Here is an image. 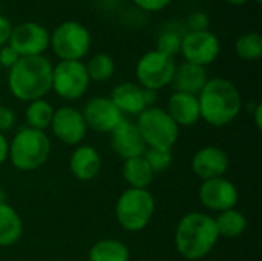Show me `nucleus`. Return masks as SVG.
<instances>
[{
	"label": "nucleus",
	"instance_id": "nucleus-1",
	"mask_svg": "<svg viewBox=\"0 0 262 261\" xmlns=\"http://www.w3.org/2000/svg\"><path fill=\"white\" fill-rule=\"evenodd\" d=\"M52 63L45 55L20 57L9 69L8 86L20 102L43 98L52 89Z\"/></svg>",
	"mask_w": 262,
	"mask_h": 261
},
{
	"label": "nucleus",
	"instance_id": "nucleus-2",
	"mask_svg": "<svg viewBox=\"0 0 262 261\" xmlns=\"http://www.w3.org/2000/svg\"><path fill=\"white\" fill-rule=\"evenodd\" d=\"M200 117L215 128L232 123L241 111V94L233 82L213 77L209 78L203 91L198 94Z\"/></svg>",
	"mask_w": 262,
	"mask_h": 261
},
{
	"label": "nucleus",
	"instance_id": "nucleus-3",
	"mask_svg": "<svg viewBox=\"0 0 262 261\" xmlns=\"http://www.w3.org/2000/svg\"><path fill=\"white\" fill-rule=\"evenodd\" d=\"M220 235L215 218L203 212H190L184 215L175 232V245L178 252L187 260H200L206 257L216 245Z\"/></svg>",
	"mask_w": 262,
	"mask_h": 261
},
{
	"label": "nucleus",
	"instance_id": "nucleus-4",
	"mask_svg": "<svg viewBox=\"0 0 262 261\" xmlns=\"http://www.w3.org/2000/svg\"><path fill=\"white\" fill-rule=\"evenodd\" d=\"M51 142L43 131L21 128L9 145V160L20 171L38 169L49 157Z\"/></svg>",
	"mask_w": 262,
	"mask_h": 261
},
{
	"label": "nucleus",
	"instance_id": "nucleus-5",
	"mask_svg": "<svg viewBox=\"0 0 262 261\" xmlns=\"http://www.w3.org/2000/svg\"><path fill=\"white\" fill-rule=\"evenodd\" d=\"M155 211V200L147 189H126L117 205L115 215L120 226L129 232L144 229Z\"/></svg>",
	"mask_w": 262,
	"mask_h": 261
},
{
	"label": "nucleus",
	"instance_id": "nucleus-6",
	"mask_svg": "<svg viewBox=\"0 0 262 261\" xmlns=\"http://www.w3.org/2000/svg\"><path fill=\"white\" fill-rule=\"evenodd\" d=\"M137 128L147 148L170 151L177 143L180 126L172 120L167 111L152 106L138 115Z\"/></svg>",
	"mask_w": 262,
	"mask_h": 261
},
{
	"label": "nucleus",
	"instance_id": "nucleus-7",
	"mask_svg": "<svg viewBox=\"0 0 262 261\" xmlns=\"http://www.w3.org/2000/svg\"><path fill=\"white\" fill-rule=\"evenodd\" d=\"M89 29L77 20H64L51 32L49 46L60 60H81L91 49Z\"/></svg>",
	"mask_w": 262,
	"mask_h": 261
},
{
	"label": "nucleus",
	"instance_id": "nucleus-8",
	"mask_svg": "<svg viewBox=\"0 0 262 261\" xmlns=\"http://www.w3.org/2000/svg\"><path fill=\"white\" fill-rule=\"evenodd\" d=\"M177 69L175 57H170L158 49L147 51L140 57L135 66V77L141 88L158 91L170 85Z\"/></svg>",
	"mask_w": 262,
	"mask_h": 261
},
{
	"label": "nucleus",
	"instance_id": "nucleus-9",
	"mask_svg": "<svg viewBox=\"0 0 262 261\" xmlns=\"http://www.w3.org/2000/svg\"><path fill=\"white\" fill-rule=\"evenodd\" d=\"M89 75L81 60H60L52 69V89L64 100H77L89 88Z\"/></svg>",
	"mask_w": 262,
	"mask_h": 261
},
{
	"label": "nucleus",
	"instance_id": "nucleus-10",
	"mask_svg": "<svg viewBox=\"0 0 262 261\" xmlns=\"http://www.w3.org/2000/svg\"><path fill=\"white\" fill-rule=\"evenodd\" d=\"M221 51V43L216 34L212 31H186L181 42L180 54L184 57V62L207 66L213 63Z\"/></svg>",
	"mask_w": 262,
	"mask_h": 261
},
{
	"label": "nucleus",
	"instance_id": "nucleus-11",
	"mask_svg": "<svg viewBox=\"0 0 262 261\" xmlns=\"http://www.w3.org/2000/svg\"><path fill=\"white\" fill-rule=\"evenodd\" d=\"M51 32L37 22H21L17 26H12L11 37L8 45L20 57L43 55L49 48Z\"/></svg>",
	"mask_w": 262,
	"mask_h": 261
},
{
	"label": "nucleus",
	"instance_id": "nucleus-12",
	"mask_svg": "<svg viewBox=\"0 0 262 261\" xmlns=\"http://www.w3.org/2000/svg\"><path fill=\"white\" fill-rule=\"evenodd\" d=\"M54 135L64 145H78L86 135V122L83 114L72 106H61L54 111L51 122Z\"/></svg>",
	"mask_w": 262,
	"mask_h": 261
},
{
	"label": "nucleus",
	"instance_id": "nucleus-13",
	"mask_svg": "<svg viewBox=\"0 0 262 261\" xmlns=\"http://www.w3.org/2000/svg\"><path fill=\"white\" fill-rule=\"evenodd\" d=\"M83 117L86 126H91L97 132H112L124 118L118 108L112 103L109 97H94L91 98L84 109Z\"/></svg>",
	"mask_w": 262,
	"mask_h": 261
},
{
	"label": "nucleus",
	"instance_id": "nucleus-14",
	"mask_svg": "<svg viewBox=\"0 0 262 261\" xmlns=\"http://www.w3.org/2000/svg\"><path fill=\"white\" fill-rule=\"evenodd\" d=\"M200 202L207 209L224 212L238 203V189L224 177L204 180L200 188Z\"/></svg>",
	"mask_w": 262,
	"mask_h": 261
},
{
	"label": "nucleus",
	"instance_id": "nucleus-15",
	"mask_svg": "<svg viewBox=\"0 0 262 261\" xmlns=\"http://www.w3.org/2000/svg\"><path fill=\"white\" fill-rule=\"evenodd\" d=\"M111 145L114 152L124 160L143 157L147 148L137 125L127 122L126 118H123L121 123L111 132Z\"/></svg>",
	"mask_w": 262,
	"mask_h": 261
},
{
	"label": "nucleus",
	"instance_id": "nucleus-16",
	"mask_svg": "<svg viewBox=\"0 0 262 261\" xmlns=\"http://www.w3.org/2000/svg\"><path fill=\"white\" fill-rule=\"evenodd\" d=\"M192 169L203 180L223 177L229 169V157L218 146H206L192 158Z\"/></svg>",
	"mask_w": 262,
	"mask_h": 261
},
{
	"label": "nucleus",
	"instance_id": "nucleus-17",
	"mask_svg": "<svg viewBox=\"0 0 262 261\" xmlns=\"http://www.w3.org/2000/svg\"><path fill=\"white\" fill-rule=\"evenodd\" d=\"M207 80L209 77H207V71L204 66L183 62L181 65H177L170 85L173 86L175 92H184V94L198 97V94L203 91Z\"/></svg>",
	"mask_w": 262,
	"mask_h": 261
},
{
	"label": "nucleus",
	"instance_id": "nucleus-18",
	"mask_svg": "<svg viewBox=\"0 0 262 261\" xmlns=\"http://www.w3.org/2000/svg\"><path fill=\"white\" fill-rule=\"evenodd\" d=\"M109 98L123 115H140L144 109H147L144 102V88L132 82L117 85Z\"/></svg>",
	"mask_w": 262,
	"mask_h": 261
},
{
	"label": "nucleus",
	"instance_id": "nucleus-19",
	"mask_svg": "<svg viewBox=\"0 0 262 261\" xmlns=\"http://www.w3.org/2000/svg\"><path fill=\"white\" fill-rule=\"evenodd\" d=\"M166 111L178 126H192L201 118L198 97L184 92H173Z\"/></svg>",
	"mask_w": 262,
	"mask_h": 261
},
{
	"label": "nucleus",
	"instance_id": "nucleus-20",
	"mask_svg": "<svg viewBox=\"0 0 262 261\" xmlns=\"http://www.w3.org/2000/svg\"><path fill=\"white\" fill-rule=\"evenodd\" d=\"M69 168L75 178L81 182L92 180L101 169L100 154L92 146H78L69 158Z\"/></svg>",
	"mask_w": 262,
	"mask_h": 261
},
{
	"label": "nucleus",
	"instance_id": "nucleus-21",
	"mask_svg": "<svg viewBox=\"0 0 262 261\" xmlns=\"http://www.w3.org/2000/svg\"><path fill=\"white\" fill-rule=\"evenodd\" d=\"M21 232L23 223L17 211L5 202H0V246H12L20 240Z\"/></svg>",
	"mask_w": 262,
	"mask_h": 261
},
{
	"label": "nucleus",
	"instance_id": "nucleus-22",
	"mask_svg": "<svg viewBox=\"0 0 262 261\" xmlns=\"http://www.w3.org/2000/svg\"><path fill=\"white\" fill-rule=\"evenodd\" d=\"M154 172L143 157H135L124 160L123 177L134 189H147L154 180Z\"/></svg>",
	"mask_w": 262,
	"mask_h": 261
},
{
	"label": "nucleus",
	"instance_id": "nucleus-23",
	"mask_svg": "<svg viewBox=\"0 0 262 261\" xmlns=\"http://www.w3.org/2000/svg\"><path fill=\"white\" fill-rule=\"evenodd\" d=\"M129 249L118 240H101L91 248L89 261H129Z\"/></svg>",
	"mask_w": 262,
	"mask_h": 261
},
{
	"label": "nucleus",
	"instance_id": "nucleus-24",
	"mask_svg": "<svg viewBox=\"0 0 262 261\" xmlns=\"http://www.w3.org/2000/svg\"><path fill=\"white\" fill-rule=\"evenodd\" d=\"M215 225H216V231L220 237L236 238L246 231L247 220L239 211L233 208V209L220 212L218 218H215Z\"/></svg>",
	"mask_w": 262,
	"mask_h": 261
},
{
	"label": "nucleus",
	"instance_id": "nucleus-25",
	"mask_svg": "<svg viewBox=\"0 0 262 261\" xmlns=\"http://www.w3.org/2000/svg\"><path fill=\"white\" fill-rule=\"evenodd\" d=\"M52 117H54V108L49 102H46L43 98L29 102V105L25 111V118H26L28 128L37 129V131H45L46 128H49Z\"/></svg>",
	"mask_w": 262,
	"mask_h": 261
},
{
	"label": "nucleus",
	"instance_id": "nucleus-26",
	"mask_svg": "<svg viewBox=\"0 0 262 261\" xmlns=\"http://www.w3.org/2000/svg\"><path fill=\"white\" fill-rule=\"evenodd\" d=\"M86 71L89 80L106 82L115 72V60L106 52H98L89 58V62L86 63Z\"/></svg>",
	"mask_w": 262,
	"mask_h": 261
},
{
	"label": "nucleus",
	"instance_id": "nucleus-27",
	"mask_svg": "<svg viewBox=\"0 0 262 261\" xmlns=\"http://www.w3.org/2000/svg\"><path fill=\"white\" fill-rule=\"evenodd\" d=\"M235 51L238 57L247 62H255L262 55V37L256 31L241 34L235 42Z\"/></svg>",
	"mask_w": 262,
	"mask_h": 261
},
{
	"label": "nucleus",
	"instance_id": "nucleus-28",
	"mask_svg": "<svg viewBox=\"0 0 262 261\" xmlns=\"http://www.w3.org/2000/svg\"><path fill=\"white\" fill-rule=\"evenodd\" d=\"M184 32L177 31V29H166L158 35L157 40V49L160 52H164L170 57H175L180 54L181 49V42H183Z\"/></svg>",
	"mask_w": 262,
	"mask_h": 261
},
{
	"label": "nucleus",
	"instance_id": "nucleus-29",
	"mask_svg": "<svg viewBox=\"0 0 262 261\" xmlns=\"http://www.w3.org/2000/svg\"><path fill=\"white\" fill-rule=\"evenodd\" d=\"M143 158L147 162L149 168L152 169L154 174L163 172L169 169L172 165V152L164 151V149H157V148H146Z\"/></svg>",
	"mask_w": 262,
	"mask_h": 261
},
{
	"label": "nucleus",
	"instance_id": "nucleus-30",
	"mask_svg": "<svg viewBox=\"0 0 262 261\" xmlns=\"http://www.w3.org/2000/svg\"><path fill=\"white\" fill-rule=\"evenodd\" d=\"M209 15L203 11L192 12L186 20L187 31H206L209 29Z\"/></svg>",
	"mask_w": 262,
	"mask_h": 261
},
{
	"label": "nucleus",
	"instance_id": "nucleus-31",
	"mask_svg": "<svg viewBox=\"0 0 262 261\" xmlns=\"http://www.w3.org/2000/svg\"><path fill=\"white\" fill-rule=\"evenodd\" d=\"M140 9L147 12H160L167 8L173 0H132Z\"/></svg>",
	"mask_w": 262,
	"mask_h": 261
},
{
	"label": "nucleus",
	"instance_id": "nucleus-32",
	"mask_svg": "<svg viewBox=\"0 0 262 261\" xmlns=\"http://www.w3.org/2000/svg\"><path fill=\"white\" fill-rule=\"evenodd\" d=\"M18 58H20V55H18L9 45H5V46L0 48V65H2V66L11 69V68L17 63Z\"/></svg>",
	"mask_w": 262,
	"mask_h": 261
},
{
	"label": "nucleus",
	"instance_id": "nucleus-33",
	"mask_svg": "<svg viewBox=\"0 0 262 261\" xmlns=\"http://www.w3.org/2000/svg\"><path fill=\"white\" fill-rule=\"evenodd\" d=\"M15 123V114L6 106H0V134L9 131Z\"/></svg>",
	"mask_w": 262,
	"mask_h": 261
},
{
	"label": "nucleus",
	"instance_id": "nucleus-34",
	"mask_svg": "<svg viewBox=\"0 0 262 261\" xmlns=\"http://www.w3.org/2000/svg\"><path fill=\"white\" fill-rule=\"evenodd\" d=\"M11 31H12V23L8 17L0 14V48L8 45L9 37H11Z\"/></svg>",
	"mask_w": 262,
	"mask_h": 261
},
{
	"label": "nucleus",
	"instance_id": "nucleus-35",
	"mask_svg": "<svg viewBox=\"0 0 262 261\" xmlns=\"http://www.w3.org/2000/svg\"><path fill=\"white\" fill-rule=\"evenodd\" d=\"M9 154V143L6 140V137L3 134H0V165L6 162Z\"/></svg>",
	"mask_w": 262,
	"mask_h": 261
},
{
	"label": "nucleus",
	"instance_id": "nucleus-36",
	"mask_svg": "<svg viewBox=\"0 0 262 261\" xmlns=\"http://www.w3.org/2000/svg\"><path fill=\"white\" fill-rule=\"evenodd\" d=\"M158 98V91H152V89H144V102L147 108H152L157 103Z\"/></svg>",
	"mask_w": 262,
	"mask_h": 261
},
{
	"label": "nucleus",
	"instance_id": "nucleus-37",
	"mask_svg": "<svg viewBox=\"0 0 262 261\" xmlns=\"http://www.w3.org/2000/svg\"><path fill=\"white\" fill-rule=\"evenodd\" d=\"M252 114H253V117H255V125H256V128H258V129H262V105L261 103H258V105H256V108H255V111H253Z\"/></svg>",
	"mask_w": 262,
	"mask_h": 261
},
{
	"label": "nucleus",
	"instance_id": "nucleus-38",
	"mask_svg": "<svg viewBox=\"0 0 262 261\" xmlns=\"http://www.w3.org/2000/svg\"><path fill=\"white\" fill-rule=\"evenodd\" d=\"M224 2H227V3H230V5H236V6H239V5H246V3H249L250 0H224Z\"/></svg>",
	"mask_w": 262,
	"mask_h": 261
},
{
	"label": "nucleus",
	"instance_id": "nucleus-39",
	"mask_svg": "<svg viewBox=\"0 0 262 261\" xmlns=\"http://www.w3.org/2000/svg\"><path fill=\"white\" fill-rule=\"evenodd\" d=\"M0 202H3V192H2V186H0Z\"/></svg>",
	"mask_w": 262,
	"mask_h": 261
},
{
	"label": "nucleus",
	"instance_id": "nucleus-40",
	"mask_svg": "<svg viewBox=\"0 0 262 261\" xmlns=\"http://www.w3.org/2000/svg\"><path fill=\"white\" fill-rule=\"evenodd\" d=\"M253 2H256V3H261L262 0H253Z\"/></svg>",
	"mask_w": 262,
	"mask_h": 261
},
{
	"label": "nucleus",
	"instance_id": "nucleus-41",
	"mask_svg": "<svg viewBox=\"0 0 262 261\" xmlns=\"http://www.w3.org/2000/svg\"><path fill=\"white\" fill-rule=\"evenodd\" d=\"M0 9H2V0H0Z\"/></svg>",
	"mask_w": 262,
	"mask_h": 261
}]
</instances>
